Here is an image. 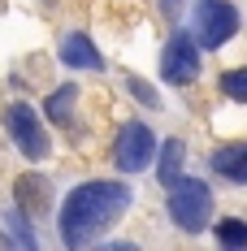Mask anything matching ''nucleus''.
Listing matches in <instances>:
<instances>
[{
	"label": "nucleus",
	"instance_id": "9",
	"mask_svg": "<svg viewBox=\"0 0 247 251\" xmlns=\"http://www.w3.org/2000/svg\"><path fill=\"white\" fill-rule=\"evenodd\" d=\"M18 203H22V212H44L48 208V182L35 174L18 177Z\"/></svg>",
	"mask_w": 247,
	"mask_h": 251
},
{
	"label": "nucleus",
	"instance_id": "4",
	"mask_svg": "<svg viewBox=\"0 0 247 251\" xmlns=\"http://www.w3.org/2000/svg\"><path fill=\"white\" fill-rule=\"evenodd\" d=\"M4 122H9V134H13V143H18V151H22L26 160H44L52 151L48 130H44L39 117L30 113V104H13V108L4 113Z\"/></svg>",
	"mask_w": 247,
	"mask_h": 251
},
{
	"label": "nucleus",
	"instance_id": "8",
	"mask_svg": "<svg viewBox=\"0 0 247 251\" xmlns=\"http://www.w3.org/2000/svg\"><path fill=\"white\" fill-rule=\"evenodd\" d=\"M213 169L230 182H247V143H230L213 156Z\"/></svg>",
	"mask_w": 247,
	"mask_h": 251
},
{
	"label": "nucleus",
	"instance_id": "12",
	"mask_svg": "<svg viewBox=\"0 0 247 251\" xmlns=\"http://www.w3.org/2000/svg\"><path fill=\"white\" fill-rule=\"evenodd\" d=\"M221 91L230 96V100L247 104V70H225L221 74Z\"/></svg>",
	"mask_w": 247,
	"mask_h": 251
},
{
	"label": "nucleus",
	"instance_id": "2",
	"mask_svg": "<svg viewBox=\"0 0 247 251\" xmlns=\"http://www.w3.org/2000/svg\"><path fill=\"white\" fill-rule=\"evenodd\" d=\"M208 212H213V191L199 177H178L169 186V217L178 221V229L199 234L208 226Z\"/></svg>",
	"mask_w": 247,
	"mask_h": 251
},
{
	"label": "nucleus",
	"instance_id": "5",
	"mask_svg": "<svg viewBox=\"0 0 247 251\" xmlns=\"http://www.w3.org/2000/svg\"><path fill=\"white\" fill-rule=\"evenodd\" d=\"M195 74H199V44L191 35H173L161 52V78L173 87H187V82H195Z\"/></svg>",
	"mask_w": 247,
	"mask_h": 251
},
{
	"label": "nucleus",
	"instance_id": "13",
	"mask_svg": "<svg viewBox=\"0 0 247 251\" xmlns=\"http://www.w3.org/2000/svg\"><path fill=\"white\" fill-rule=\"evenodd\" d=\"M217 243L221 247H247V226L243 221H221L217 226Z\"/></svg>",
	"mask_w": 247,
	"mask_h": 251
},
{
	"label": "nucleus",
	"instance_id": "15",
	"mask_svg": "<svg viewBox=\"0 0 247 251\" xmlns=\"http://www.w3.org/2000/svg\"><path fill=\"white\" fill-rule=\"evenodd\" d=\"M161 9L165 13H178V0H161Z\"/></svg>",
	"mask_w": 247,
	"mask_h": 251
},
{
	"label": "nucleus",
	"instance_id": "6",
	"mask_svg": "<svg viewBox=\"0 0 247 251\" xmlns=\"http://www.w3.org/2000/svg\"><path fill=\"white\" fill-rule=\"evenodd\" d=\"M152 151H156L152 130L143 122H130V126H122V134H117V151H113V160H117L122 174H139V169L152 160Z\"/></svg>",
	"mask_w": 247,
	"mask_h": 251
},
{
	"label": "nucleus",
	"instance_id": "10",
	"mask_svg": "<svg viewBox=\"0 0 247 251\" xmlns=\"http://www.w3.org/2000/svg\"><path fill=\"white\" fill-rule=\"evenodd\" d=\"M182 156H187V151H182V143H178V139H169V143H165V151H161V182H165V186H173V182L182 177Z\"/></svg>",
	"mask_w": 247,
	"mask_h": 251
},
{
	"label": "nucleus",
	"instance_id": "1",
	"mask_svg": "<svg viewBox=\"0 0 247 251\" xmlns=\"http://www.w3.org/2000/svg\"><path fill=\"white\" fill-rule=\"evenodd\" d=\"M130 200L135 195L126 182H82L78 191H70L65 208H61V221H56L65 247H87L91 238H100L130 208Z\"/></svg>",
	"mask_w": 247,
	"mask_h": 251
},
{
	"label": "nucleus",
	"instance_id": "7",
	"mask_svg": "<svg viewBox=\"0 0 247 251\" xmlns=\"http://www.w3.org/2000/svg\"><path fill=\"white\" fill-rule=\"evenodd\" d=\"M56 56H61L70 70H100V65H104V61H100V52H96V44H91L82 30L65 35V39H61V48H56Z\"/></svg>",
	"mask_w": 247,
	"mask_h": 251
},
{
	"label": "nucleus",
	"instance_id": "14",
	"mask_svg": "<svg viewBox=\"0 0 247 251\" xmlns=\"http://www.w3.org/2000/svg\"><path fill=\"white\" fill-rule=\"evenodd\" d=\"M130 91H135V96H139L143 104H156V96H152V87H143L139 78H130Z\"/></svg>",
	"mask_w": 247,
	"mask_h": 251
},
{
	"label": "nucleus",
	"instance_id": "11",
	"mask_svg": "<svg viewBox=\"0 0 247 251\" xmlns=\"http://www.w3.org/2000/svg\"><path fill=\"white\" fill-rule=\"evenodd\" d=\"M74 100H78V87H74V82H65L61 91H52V96H48V117H52V122H65L70 108H74Z\"/></svg>",
	"mask_w": 247,
	"mask_h": 251
},
{
	"label": "nucleus",
	"instance_id": "3",
	"mask_svg": "<svg viewBox=\"0 0 247 251\" xmlns=\"http://www.w3.org/2000/svg\"><path fill=\"white\" fill-rule=\"evenodd\" d=\"M239 30V9L230 0H195V44L221 48Z\"/></svg>",
	"mask_w": 247,
	"mask_h": 251
}]
</instances>
